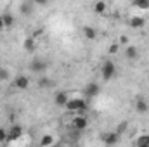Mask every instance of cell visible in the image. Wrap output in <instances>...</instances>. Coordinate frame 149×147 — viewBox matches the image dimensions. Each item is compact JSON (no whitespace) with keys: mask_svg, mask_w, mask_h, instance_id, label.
Segmentation results:
<instances>
[{"mask_svg":"<svg viewBox=\"0 0 149 147\" xmlns=\"http://www.w3.org/2000/svg\"><path fill=\"white\" fill-rule=\"evenodd\" d=\"M68 111L71 112H76V111H87V101L83 99H70L64 106Z\"/></svg>","mask_w":149,"mask_h":147,"instance_id":"6da1fadb","label":"cell"},{"mask_svg":"<svg viewBox=\"0 0 149 147\" xmlns=\"http://www.w3.org/2000/svg\"><path fill=\"white\" fill-rule=\"evenodd\" d=\"M101 74H102V80L109 81L113 76L116 74V66H114V62H111V61H106V62L102 64V68H101Z\"/></svg>","mask_w":149,"mask_h":147,"instance_id":"7a4b0ae2","label":"cell"},{"mask_svg":"<svg viewBox=\"0 0 149 147\" xmlns=\"http://www.w3.org/2000/svg\"><path fill=\"white\" fill-rule=\"evenodd\" d=\"M47 68H49V62L43 61V59H38V57L30 62V69H31L33 73H43Z\"/></svg>","mask_w":149,"mask_h":147,"instance_id":"3957f363","label":"cell"},{"mask_svg":"<svg viewBox=\"0 0 149 147\" xmlns=\"http://www.w3.org/2000/svg\"><path fill=\"white\" fill-rule=\"evenodd\" d=\"M23 135V126L19 125H12L7 132V140H17L19 137Z\"/></svg>","mask_w":149,"mask_h":147,"instance_id":"277c9868","label":"cell"},{"mask_svg":"<svg viewBox=\"0 0 149 147\" xmlns=\"http://www.w3.org/2000/svg\"><path fill=\"white\" fill-rule=\"evenodd\" d=\"M87 126H88V119H87L85 116H76L73 119V128L74 130L81 132V130H85Z\"/></svg>","mask_w":149,"mask_h":147,"instance_id":"5b68a950","label":"cell"},{"mask_svg":"<svg viewBox=\"0 0 149 147\" xmlns=\"http://www.w3.org/2000/svg\"><path fill=\"white\" fill-rule=\"evenodd\" d=\"M118 140H120V135H118L116 132H111V133H104V135H102V142H104L106 146H114Z\"/></svg>","mask_w":149,"mask_h":147,"instance_id":"8992f818","label":"cell"},{"mask_svg":"<svg viewBox=\"0 0 149 147\" xmlns=\"http://www.w3.org/2000/svg\"><path fill=\"white\" fill-rule=\"evenodd\" d=\"M128 24H130V28L139 30V28H144L146 21H144V17H141V16H132V17L128 19Z\"/></svg>","mask_w":149,"mask_h":147,"instance_id":"52a82bcc","label":"cell"},{"mask_svg":"<svg viewBox=\"0 0 149 147\" xmlns=\"http://www.w3.org/2000/svg\"><path fill=\"white\" fill-rule=\"evenodd\" d=\"M68 101H70V99H68V94H66V92H57L56 97H54V102H56V106H59V107H64Z\"/></svg>","mask_w":149,"mask_h":147,"instance_id":"ba28073f","label":"cell"},{"mask_svg":"<svg viewBox=\"0 0 149 147\" xmlns=\"http://www.w3.org/2000/svg\"><path fill=\"white\" fill-rule=\"evenodd\" d=\"M99 92H101V88H99L97 83H88V85L85 87V94H87V97H95V95H99Z\"/></svg>","mask_w":149,"mask_h":147,"instance_id":"9c48e42d","label":"cell"},{"mask_svg":"<svg viewBox=\"0 0 149 147\" xmlns=\"http://www.w3.org/2000/svg\"><path fill=\"white\" fill-rule=\"evenodd\" d=\"M14 83H16V87H17L19 90H26V88L30 87V80H28V76H17Z\"/></svg>","mask_w":149,"mask_h":147,"instance_id":"30bf717a","label":"cell"},{"mask_svg":"<svg viewBox=\"0 0 149 147\" xmlns=\"http://www.w3.org/2000/svg\"><path fill=\"white\" fill-rule=\"evenodd\" d=\"M23 47H24V50H26V52H33V50L37 49V42H35V37H28L26 40H24Z\"/></svg>","mask_w":149,"mask_h":147,"instance_id":"8fae6325","label":"cell"},{"mask_svg":"<svg viewBox=\"0 0 149 147\" xmlns=\"http://www.w3.org/2000/svg\"><path fill=\"white\" fill-rule=\"evenodd\" d=\"M33 7H35V3L31 2V0H28V2H24L23 5H21V14H24V16H30L31 12H33Z\"/></svg>","mask_w":149,"mask_h":147,"instance_id":"7c38bea8","label":"cell"},{"mask_svg":"<svg viewBox=\"0 0 149 147\" xmlns=\"http://www.w3.org/2000/svg\"><path fill=\"white\" fill-rule=\"evenodd\" d=\"M137 55H139L137 49H135V47H132V45H128V47H127V50H125V57H127V59H130V61H134V59H137Z\"/></svg>","mask_w":149,"mask_h":147,"instance_id":"4fadbf2b","label":"cell"},{"mask_svg":"<svg viewBox=\"0 0 149 147\" xmlns=\"http://www.w3.org/2000/svg\"><path fill=\"white\" fill-rule=\"evenodd\" d=\"M106 9H108V5H106V2H102V0H99V2L94 5V12H95V14H104Z\"/></svg>","mask_w":149,"mask_h":147,"instance_id":"5bb4252c","label":"cell"},{"mask_svg":"<svg viewBox=\"0 0 149 147\" xmlns=\"http://www.w3.org/2000/svg\"><path fill=\"white\" fill-rule=\"evenodd\" d=\"M83 35H85V38H88V40H94V38L97 37V31L92 26H85L83 28Z\"/></svg>","mask_w":149,"mask_h":147,"instance_id":"9a60e30c","label":"cell"},{"mask_svg":"<svg viewBox=\"0 0 149 147\" xmlns=\"http://www.w3.org/2000/svg\"><path fill=\"white\" fill-rule=\"evenodd\" d=\"M135 109L139 111V112H148L149 106H148V102H146L144 99H139V101L135 102Z\"/></svg>","mask_w":149,"mask_h":147,"instance_id":"2e32d148","label":"cell"},{"mask_svg":"<svg viewBox=\"0 0 149 147\" xmlns=\"http://www.w3.org/2000/svg\"><path fill=\"white\" fill-rule=\"evenodd\" d=\"M2 21H3V26H5V28H9V26H12V24H14V16H12V14H9V12H5V14L2 16Z\"/></svg>","mask_w":149,"mask_h":147,"instance_id":"e0dca14e","label":"cell"},{"mask_svg":"<svg viewBox=\"0 0 149 147\" xmlns=\"http://www.w3.org/2000/svg\"><path fill=\"white\" fill-rule=\"evenodd\" d=\"M135 146H139V147H149V135H141V137L135 140Z\"/></svg>","mask_w":149,"mask_h":147,"instance_id":"ac0fdd59","label":"cell"},{"mask_svg":"<svg viewBox=\"0 0 149 147\" xmlns=\"http://www.w3.org/2000/svg\"><path fill=\"white\" fill-rule=\"evenodd\" d=\"M54 144V137L52 135H43L42 139H40V146L45 147V146H52Z\"/></svg>","mask_w":149,"mask_h":147,"instance_id":"d6986e66","label":"cell"},{"mask_svg":"<svg viewBox=\"0 0 149 147\" xmlns=\"http://www.w3.org/2000/svg\"><path fill=\"white\" fill-rule=\"evenodd\" d=\"M134 5H137L139 9H149V0H132Z\"/></svg>","mask_w":149,"mask_h":147,"instance_id":"ffe728a7","label":"cell"},{"mask_svg":"<svg viewBox=\"0 0 149 147\" xmlns=\"http://www.w3.org/2000/svg\"><path fill=\"white\" fill-rule=\"evenodd\" d=\"M38 83H40V87H52V81H50L49 78H42Z\"/></svg>","mask_w":149,"mask_h":147,"instance_id":"44dd1931","label":"cell"},{"mask_svg":"<svg viewBox=\"0 0 149 147\" xmlns=\"http://www.w3.org/2000/svg\"><path fill=\"white\" fill-rule=\"evenodd\" d=\"M127 126H128L127 123H121V125H120V126L116 128V133H118V135H121V133H123V132L127 130Z\"/></svg>","mask_w":149,"mask_h":147,"instance_id":"7402d4cb","label":"cell"},{"mask_svg":"<svg viewBox=\"0 0 149 147\" xmlns=\"http://www.w3.org/2000/svg\"><path fill=\"white\" fill-rule=\"evenodd\" d=\"M5 139H7V132L3 128H0V142H3Z\"/></svg>","mask_w":149,"mask_h":147,"instance_id":"603a6c76","label":"cell"},{"mask_svg":"<svg viewBox=\"0 0 149 147\" xmlns=\"http://www.w3.org/2000/svg\"><path fill=\"white\" fill-rule=\"evenodd\" d=\"M35 5H47L49 3V0H31Z\"/></svg>","mask_w":149,"mask_h":147,"instance_id":"cb8c5ba5","label":"cell"},{"mask_svg":"<svg viewBox=\"0 0 149 147\" xmlns=\"http://www.w3.org/2000/svg\"><path fill=\"white\" fill-rule=\"evenodd\" d=\"M116 52H118V43H113L109 47V54H116Z\"/></svg>","mask_w":149,"mask_h":147,"instance_id":"d4e9b609","label":"cell"},{"mask_svg":"<svg viewBox=\"0 0 149 147\" xmlns=\"http://www.w3.org/2000/svg\"><path fill=\"white\" fill-rule=\"evenodd\" d=\"M9 78V73L5 69H0V80H7Z\"/></svg>","mask_w":149,"mask_h":147,"instance_id":"484cf974","label":"cell"},{"mask_svg":"<svg viewBox=\"0 0 149 147\" xmlns=\"http://www.w3.org/2000/svg\"><path fill=\"white\" fill-rule=\"evenodd\" d=\"M120 42H121V43H127V42H128V38L125 37V35H121V38H120Z\"/></svg>","mask_w":149,"mask_h":147,"instance_id":"4316f807","label":"cell"},{"mask_svg":"<svg viewBox=\"0 0 149 147\" xmlns=\"http://www.w3.org/2000/svg\"><path fill=\"white\" fill-rule=\"evenodd\" d=\"M3 28V21H2V16H0V30Z\"/></svg>","mask_w":149,"mask_h":147,"instance_id":"83f0119b","label":"cell"}]
</instances>
